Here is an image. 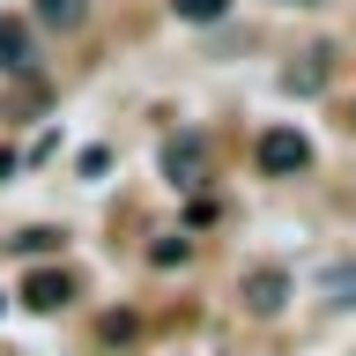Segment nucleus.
I'll list each match as a JSON object with an SVG mask.
<instances>
[{
    "instance_id": "1a4fd4ad",
    "label": "nucleus",
    "mask_w": 356,
    "mask_h": 356,
    "mask_svg": "<svg viewBox=\"0 0 356 356\" xmlns=\"http://www.w3.org/2000/svg\"><path fill=\"white\" fill-rule=\"evenodd\" d=\"M38 15L60 22V30H74V22H82V0H38Z\"/></svg>"
},
{
    "instance_id": "39448f33",
    "label": "nucleus",
    "mask_w": 356,
    "mask_h": 356,
    "mask_svg": "<svg viewBox=\"0 0 356 356\" xmlns=\"http://www.w3.org/2000/svg\"><path fill=\"white\" fill-rule=\"evenodd\" d=\"M30 67H38V44H30V30L0 15V74H30Z\"/></svg>"
},
{
    "instance_id": "f8f14e48",
    "label": "nucleus",
    "mask_w": 356,
    "mask_h": 356,
    "mask_svg": "<svg viewBox=\"0 0 356 356\" xmlns=\"http://www.w3.org/2000/svg\"><path fill=\"white\" fill-rule=\"evenodd\" d=\"M8 171H15V156H8V149H0V178H8Z\"/></svg>"
},
{
    "instance_id": "9b49d317",
    "label": "nucleus",
    "mask_w": 356,
    "mask_h": 356,
    "mask_svg": "<svg viewBox=\"0 0 356 356\" xmlns=\"http://www.w3.org/2000/svg\"><path fill=\"white\" fill-rule=\"evenodd\" d=\"M149 260H156V267H178V260H186V238H156Z\"/></svg>"
},
{
    "instance_id": "6e6552de",
    "label": "nucleus",
    "mask_w": 356,
    "mask_h": 356,
    "mask_svg": "<svg viewBox=\"0 0 356 356\" xmlns=\"http://www.w3.org/2000/svg\"><path fill=\"white\" fill-rule=\"evenodd\" d=\"M222 8H230V0H171V15H178V22H216Z\"/></svg>"
},
{
    "instance_id": "423d86ee",
    "label": "nucleus",
    "mask_w": 356,
    "mask_h": 356,
    "mask_svg": "<svg viewBox=\"0 0 356 356\" xmlns=\"http://www.w3.org/2000/svg\"><path fill=\"white\" fill-rule=\"evenodd\" d=\"M327 60H334L327 44H319V52H305V60L282 74V89H289V97H319V89H327Z\"/></svg>"
},
{
    "instance_id": "9d476101",
    "label": "nucleus",
    "mask_w": 356,
    "mask_h": 356,
    "mask_svg": "<svg viewBox=\"0 0 356 356\" xmlns=\"http://www.w3.org/2000/svg\"><path fill=\"white\" fill-rule=\"evenodd\" d=\"M15 252H30V260H38V252H60V230H22Z\"/></svg>"
},
{
    "instance_id": "0eeeda50",
    "label": "nucleus",
    "mask_w": 356,
    "mask_h": 356,
    "mask_svg": "<svg viewBox=\"0 0 356 356\" xmlns=\"http://www.w3.org/2000/svg\"><path fill=\"white\" fill-rule=\"evenodd\" d=\"M327 305H356V267H327Z\"/></svg>"
},
{
    "instance_id": "7ed1b4c3",
    "label": "nucleus",
    "mask_w": 356,
    "mask_h": 356,
    "mask_svg": "<svg viewBox=\"0 0 356 356\" xmlns=\"http://www.w3.org/2000/svg\"><path fill=\"white\" fill-rule=\"evenodd\" d=\"M238 297H245V312H260V319H275V312L289 305V275H282V267H252V275L238 282Z\"/></svg>"
},
{
    "instance_id": "ddd939ff",
    "label": "nucleus",
    "mask_w": 356,
    "mask_h": 356,
    "mask_svg": "<svg viewBox=\"0 0 356 356\" xmlns=\"http://www.w3.org/2000/svg\"><path fill=\"white\" fill-rule=\"evenodd\" d=\"M282 8H312V0H282Z\"/></svg>"
},
{
    "instance_id": "20e7f679",
    "label": "nucleus",
    "mask_w": 356,
    "mask_h": 356,
    "mask_svg": "<svg viewBox=\"0 0 356 356\" xmlns=\"http://www.w3.org/2000/svg\"><path fill=\"white\" fill-rule=\"evenodd\" d=\"M67 297H74V275H67V267H38V275L22 282V305L30 312H60Z\"/></svg>"
},
{
    "instance_id": "f257e3e1",
    "label": "nucleus",
    "mask_w": 356,
    "mask_h": 356,
    "mask_svg": "<svg viewBox=\"0 0 356 356\" xmlns=\"http://www.w3.org/2000/svg\"><path fill=\"white\" fill-rule=\"evenodd\" d=\"M163 178H171L178 193H200V186H208V141H200V134L163 141Z\"/></svg>"
},
{
    "instance_id": "f03ea898",
    "label": "nucleus",
    "mask_w": 356,
    "mask_h": 356,
    "mask_svg": "<svg viewBox=\"0 0 356 356\" xmlns=\"http://www.w3.org/2000/svg\"><path fill=\"white\" fill-rule=\"evenodd\" d=\"M305 163H312V141H305L297 127H267V134H260V171H267V178H297Z\"/></svg>"
}]
</instances>
